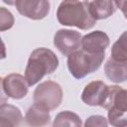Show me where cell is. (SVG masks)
Segmentation results:
<instances>
[{
    "mask_svg": "<svg viewBox=\"0 0 127 127\" xmlns=\"http://www.w3.org/2000/svg\"><path fill=\"white\" fill-rule=\"evenodd\" d=\"M81 119L76 113L65 110L56 115L52 127H81Z\"/></svg>",
    "mask_w": 127,
    "mask_h": 127,
    "instance_id": "obj_15",
    "label": "cell"
},
{
    "mask_svg": "<svg viewBox=\"0 0 127 127\" xmlns=\"http://www.w3.org/2000/svg\"><path fill=\"white\" fill-rule=\"evenodd\" d=\"M102 108L127 111V89L118 85H109L108 96Z\"/></svg>",
    "mask_w": 127,
    "mask_h": 127,
    "instance_id": "obj_11",
    "label": "cell"
},
{
    "mask_svg": "<svg viewBox=\"0 0 127 127\" xmlns=\"http://www.w3.org/2000/svg\"><path fill=\"white\" fill-rule=\"evenodd\" d=\"M21 110L8 103H2L0 106V127H18L22 121Z\"/></svg>",
    "mask_w": 127,
    "mask_h": 127,
    "instance_id": "obj_14",
    "label": "cell"
},
{
    "mask_svg": "<svg viewBox=\"0 0 127 127\" xmlns=\"http://www.w3.org/2000/svg\"><path fill=\"white\" fill-rule=\"evenodd\" d=\"M109 92V85L101 80L90 81L82 90L81 100L89 106L103 107Z\"/></svg>",
    "mask_w": 127,
    "mask_h": 127,
    "instance_id": "obj_7",
    "label": "cell"
},
{
    "mask_svg": "<svg viewBox=\"0 0 127 127\" xmlns=\"http://www.w3.org/2000/svg\"><path fill=\"white\" fill-rule=\"evenodd\" d=\"M17 11L31 20H42L50 13L51 4L46 0H17L14 2Z\"/></svg>",
    "mask_w": 127,
    "mask_h": 127,
    "instance_id": "obj_6",
    "label": "cell"
},
{
    "mask_svg": "<svg viewBox=\"0 0 127 127\" xmlns=\"http://www.w3.org/2000/svg\"><path fill=\"white\" fill-rule=\"evenodd\" d=\"M57 19L63 26L76 27L80 30H89L96 24L89 14L87 1L61 2L57 10Z\"/></svg>",
    "mask_w": 127,
    "mask_h": 127,
    "instance_id": "obj_2",
    "label": "cell"
},
{
    "mask_svg": "<svg viewBox=\"0 0 127 127\" xmlns=\"http://www.w3.org/2000/svg\"><path fill=\"white\" fill-rule=\"evenodd\" d=\"M33 95L34 103L48 110L58 108L63 101V89L58 82L53 80L41 82L34 90Z\"/></svg>",
    "mask_w": 127,
    "mask_h": 127,
    "instance_id": "obj_4",
    "label": "cell"
},
{
    "mask_svg": "<svg viewBox=\"0 0 127 127\" xmlns=\"http://www.w3.org/2000/svg\"><path fill=\"white\" fill-rule=\"evenodd\" d=\"M24 119L26 124L30 127H44L50 122V110L34 103L28 108Z\"/></svg>",
    "mask_w": 127,
    "mask_h": 127,
    "instance_id": "obj_10",
    "label": "cell"
},
{
    "mask_svg": "<svg viewBox=\"0 0 127 127\" xmlns=\"http://www.w3.org/2000/svg\"><path fill=\"white\" fill-rule=\"evenodd\" d=\"M110 40L106 33L102 31H93L84 35L81 39V50L88 54H105Z\"/></svg>",
    "mask_w": 127,
    "mask_h": 127,
    "instance_id": "obj_9",
    "label": "cell"
},
{
    "mask_svg": "<svg viewBox=\"0 0 127 127\" xmlns=\"http://www.w3.org/2000/svg\"><path fill=\"white\" fill-rule=\"evenodd\" d=\"M14 16L13 14L7 10L5 7L0 8V30L1 32H4L6 30H9L14 25Z\"/></svg>",
    "mask_w": 127,
    "mask_h": 127,
    "instance_id": "obj_18",
    "label": "cell"
},
{
    "mask_svg": "<svg viewBox=\"0 0 127 127\" xmlns=\"http://www.w3.org/2000/svg\"><path fill=\"white\" fill-rule=\"evenodd\" d=\"M105 58V54H88L83 50H78L67 57V68L70 74L81 79L97 70Z\"/></svg>",
    "mask_w": 127,
    "mask_h": 127,
    "instance_id": "obj_3",
    "label": "cell"
},
{
    "mask_svg": "<svg viewBox=\"0 0 127 127\" xmlns=\"http://www.w3.org/2000/svg\"><path fill=\"white\" fill-rule=\"evenodd\" d=\"M84 127H108V121L102 115H91L85 120Z\"/></svg>",
    "mask_w": 127,
    "mask_h": 127,
    "instance_id": "obj_19",
    "label": "cell"
},
{
    "mask_svg": "<svg viewBox=\"0 0 127 127\" xmlns=\"http://www.w3.org/2000/svg\"><path fill=\"white\" fill-rule=\"evenodd\" d=\"M104 72L107 78L114 83L127 81V61L118 62L110 58L104 64Z\"/></svg>",
    "mask_w": 127,
    "mask_h": 127,
    "instance_id": "obj_13",
    "label": "cell"
},
{
    "mask_svg": "<svg viewBox=\"0 0 127 127\" xmlns=\"http://www.w3.org/2000/svg\"><path fill=\"white\" fill-rule=\"evenodd\" d=\"M87 6L89 14L95 21L109 18L111 15L115 13L117 9L114 1L107 0L87 1Z\"/></svg>",
    "mask_w": 127,
    "mask_h": 127,
    "instance_id": "obj_12",
    "label": "cell"
},
{
    "mask_svg": "<svg viewBox=\"0 0 127 127\" xmlns=\"http://www.w3.org/2000/svg\"><path fill=\"white\" fill-rule=\"evenodd\" d=\"M114 2H115L116 7L121 10V12L123 13L125 19L127 20V0H124V1H114Z\"/></svg>",
    "mask_w": 127,
    "mask_h": 127,
    "instance_id": "obj_20",
    "label": "cell"
},
{
    "mask_svg": "<svg viewBox=\"0 0 127 127\" xmlns=\"http://www.w3.org/2000/svg\"><path fill=\"white\" fill-rule=\"evenodd\" d=\"M107 119L113 127H127V111H121L114 108L108 109Z\"/></svg>",
    "mask_w": 127,
    "mask_h": 127,
    "instance_id": "obj_17",
    "label": "cell"
},
{
    "mask_svg": "<svg viewBox=\"0 0 127 127\" xmlns=\"http://www.w3.org/2000/svg\"><path fill=\"white\" fill-rule=\"evenodd\" d=\"M2 90L10 98L22 99L29 90V84L22 74L10 73L2 78Z\"/></svg>",
    "mask_w": 127,
    "mask_h": 127,
    "instance_id": "obj_8",
    "label": "cell"
},
{
    "mask_svg": "<svg viewBox=\"0 0 127 127\" xmlns=\"http://www.w3.org/2000/svg\"><path fill=\"white\" fill-rule=\"evenodd\" d=\"M81 34L75 30L60 29L54 36V45L64 56L68 57L81 46Z\"/></svg>",
    "mask_w": 127,
    "mask_h": 127,
    "instance_id": "obj_5",
    "label": "cell"
},
{
    "mask_svg": "<svg viewBox=\"0 0 127 127\" xmlns=\"http://www.w3.org/2000/svg\"><path fill=\"white\" fill-rule=\"evenodd\" d=\"M57 55L50 49H35L29 59L25 69V78L29 86L35 85L47 74L53 73L59 66Z\"/></svg>",
    "mask_w": 127,
    "mask_h": 127,
    "instance_id": "obj_1",
    "label": "cell"
},
{
    "mask_svg": "<svg viewBox=\"0 0 127 127\" xmlns=\"http://www.w3.org/2000/svg\"><path fill=\"white\" fill-rule=\"evenodd\" d=\"M111 59L118 62L127 61V31L123 32L111 48Z\"/></svg>",
    "mask_w": 127,
    "mask_h": 127,
    "instance_id": "obj_16",
    "label": "cell"
}]
</instances>
